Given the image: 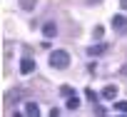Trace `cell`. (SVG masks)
Returning a JSON list of instances; mask_svg holds the SVG:
<instances>
[{
    "label": "cell",
    "mask_w": 127,
    "mask_h": 117,
    "mask_svg": "<svg viewBox=\"0 0 127 117\" xmlns=\"http://www.w3.org/2000/svg\"><path fill=\"white\" fill-rule=\"evenodd\" d=\"M50 65H52L55 70H65V67L70 65V55H67L65 50H52V52H50Z\"/></svg>",
    "instance_id": "cell-1"
},
{
    "label": "cell",
    "mask_w": 127,
    "mask_h": 117,
    "mask_svg": "<svg viewBox=\"0 0 127 117\" xmlns=\"http://www.w3.org/2000/svg\"><path fill=\"white\" fill-rule=\"evenodd\" d=\"M35 5H37V0H20V8H23L25 13H30V10H35Z\"/></svg>",
    "instance_id": "cell-7"
},
{
    "label": "cell",
    "mask_w": 127,
    "mask_h": 117,
    "mask_svg": "<svg viewBox=\"0 0 127 117\" xmlns=\"http://www.w3.org/2000/svg\"><path fill=\"white\" fill-rule=\"evenodd\" d=\"M77 107H80V100H77L75 95H70V97H67V110H77Z\"/></svg>",
    "instance_id": "cell-8"
},
{
    "label": "cell",
    "mask_w": 127,
    "mask_h": 117,
    "mask_svg": "<svg viewBox=\"0 0 127 117\" xmlns=\"http://www.w3.org/2000/svg\"><path fill=\"white\" fill-rule=\"evenodd\" d=\"M122 8H125V10H127V0H122Z\"/></svg>",
    "instance_id": "cell-13"
},
{
    "label": "cell",
    "mask_w": 127,
    "mask_h": 117,
    "mask_svg": "<svg viewBox=\"0 0 127 117\" xmlns=\"http://www.w3.org/2000/svg\"><path fill=\"white\" fill-rule=\"evenodd\" d=\"M60 92L65 95V97H70V95H72V87H70V85H62V90H60Z\"/></svg>",
    "instance_id": "cell-11"
},
{
    "label": "cell",
    "mask_w": 127,
    "mask_h": 117,
    "mask_svg": "<svg viewBox=\"0 0 127 117\" xmlns=\"http://www.w3.org/2000/svg\"><path fill=\"white\" fill-rule=\"evenodd\" d=\"M112 25H115L117 32H122V35L127 32V18H125V15H115V18H112Z\"/></svg>",
    "instance_id": "cell-3"
},
{
    "label": "cell",
    "mask_w": 127,
    "mask_h": 117,
    "mask_svg": "<svg viewBox=\"0 0 127 117\" xmlns=\"http://www.w3.org/2000/svg\"><path fill=\"white\" fill-rule=\"evenodd\" d=\"M87 3H90V5H97V3H102V0H87Z\"/></svg>",
    "instance_id": "cell-12"
},
{
    "label": "cell",
    "mask_w": 127,
    "mask_h": 117,
    "mask_svg": "<svg viewBox=\"0 0 127 117\" xmlns=\"http://www.w3.org/2000/svg\"><path fill=\"white\" fill-rule=\"evenodd\" d=\"M42 32H45V37H55V35H57L55 23H45V25H42Z\"/></svg>",
    "instance_id": "cell-4"
},
{
    "label": "cell",
    "mask_w": 127,
    "mask_h": 117,
    "mask_svg": "<svg viewBox=\"0 0 127 117\" xmlns=\"http://www.w3.org/2000/svg\"><path fill=\"white\" fill-rule=\"evenodd\" d=\"M102 52H105V45H100V42L90 47V55H102Z\"/></svg>",
    "instance_id": "cell-9"
},
{
    "label": "cell",
    "mask_w": 127,
    "mask_h": 117,
    "mask_svg": "<svg viewBox=\"0 0 127 117\" xmlns=\"http://www.w3.org/2000/svg\"><path fill=\"white\" fill-rule=\"evenodd\" d=\"M102 97H105V100H115V97H117V87H115V85H107V87L102 90Z\"/></svg>",
    "instance_id": "cell-5"
},
{
    "label": "cell",
    "mask_w": 127,
    "mask_h": 117,
    "mask_svg": "<svg viewBox=\"0 0 127 117\" xmlns=\"http://www.w3.org/2000/svg\"><path fill=\"white\" fill-rule=\"evenodd\" d=\"M115 110H117V112H122V115H127V102H125V100L115 102Z\"/></svg>",
    "instance_id": "cell-10"
},
{
    "label": "cell",
    "mask_w": 127,
    "mask_h": 117,
    "mask_svg": "<svg viewBox=\"0 0 127 117\" xmlns=\"http://www.w3.org/2000/svg\"><path fill=\"white\" fill-rule=\"evenodd\" d=\"M35 70V60H32V57H23V60H20V75H30Z\"/></svg>",
    "instance_id": "cell-2"
},
{
    "label": "cell",
    "mask_w": 127,
    "mask_h": 117,
    "mask_svg": "<svg viewBox=\"0 0 127 117\" xmlns=\"http://www.w3.org/2000/svg\"><path fill=\"white\" fill-rule=\"evenodd\" d=\"M25 112H28L30 117H37V115H40V107H37V102H28V105H25Z\"/></svg>",
    "instance_id": "cell-6"
}]
</instances>
